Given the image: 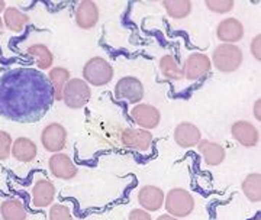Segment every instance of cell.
Listing matches in <instances>:
<instances>
[{
	"label": "cell",
	"mask_w": 261,
	"mask_h": 220,
	"mask_svg": "<svg viewBox=\"0 0 261 220\" xmlns=\"http://www.w3.org/2000/svg\"><path fill=\"white\" fill-rule=\"evenodd\" d=\"M54 101L48 78L39 70L13 68L0 77V116L18 123L44 118Z\"/></svg>",
	"instance_id": "6da1fadb"
},
{
	"label": "cell",
	"mask_w": 261,
	"mask_h": 220,
	"mask_svg": "<svg viewBox=\"0 0 261 220\" xmlns=\"http://www.w3.org/2000/svg\"><path fill=\"white\" fill-rule=\"evenodd\" d=\"M244 61L243 49L235 44H221L214 49L211 63L221 73H235Z\"/></svg>",
	"instance_id": "7a4b0ae2"
},
{
	"label": "cell",
	"mask_w": 261,
	"mask_h": 220,
	"mask_svg": "<svg viewBox=\"0 0 261 220\" xmlns=\"http://www.w3.org/2000/svg\"><path fill=\"white\" fill-rule=\"evenodd\" d=\"M195 197L185 188H171L164 197L166 210L177 219L190 216L195 210Z\"/></svg>",
	"instance_id": "3957f363"
},
{
	"label": "cell",
	"mask_w": 261,
	"mask_h": 220,
	"mask_svg": "<svg viewBox=\"0 0 261 220\" xmlns=\"http://www.w3.org/2000/svg\"><path fill=\"white\" fill-rule=\"evenodd\" d=\"M113 67L102 57L90 58L83 67L84 81L94 87L106 86L113 80Z\"/></svg>",
	"instance_id": "277c9868"
},
{
	"label": "cell",
	"mask_w": 261,
	"mask_h": 220,
	"mask_svg": "<svg viewBox=\"0 0 261 220\" xmlns=\"http://www.w3.org/2000/svg\"><path fill=\"white\" fill-rule=\"evenodd\" d=\"M92 97L90 86L82 78H70L63 92V101L70 109H82Z\"/></svg>",
	"instance_id": "5b68a950"
},
{
	"label": "cell",
	"mask_w": 261,
	"mask_h": 220,
	"mask_svg": "<svg viewBox=\"0 0 261 220\" xmlns=\"http://www.w3.org/2000/svg\"><path fill=\"white\" fill-rule=\"evenodd\" d=\"M115 97L118 100H126L130 104H138L144 99V86L137 77H122L115 86Z\"/></svg>",
	"instance_id": "8992f818"
},
{
	"label": "cell",
	"mask_w": 261,
	"mask_h": 220,
	"mask_svg": "<svg viewBox=\"0 0 261 220\" xmlns=\"http://www.w3.org/2000/svg\"><path fill=\"white\" fill-rule=\"evenodd\" d=\"M67 129L61 123H49L41 132V144L45 151L58 154L67 145Z\"/></svg>",
	"instance_id": "52a82bcc"
},
{
	"label": "cell",
	"mask_w": 261,
	"mask_h": 220,
	"mask_svg": "<svg viewBox=\"0 0 261 220\" xmlns=\"http://www.w3.org/2000/svg\"><path fill=\"white\" fill-rule=\"evenodd\" d=\"M130 119L140 126V129L149 130V129H155L159 126L161 122V113L152 104L138 103L130 110Z\"/></svg>",
	"instance_id": "ba28073f"
},
{
	"label": "cell",
	"mask_w": 261,
	"mask_h": 220,
	"mask_svg": "<svg viewBox=\"0 0 261 220\" xmlns=\"http://www.w3.org/2000/svg\"><path fill=\"white\" fill-rule=\"evenodd\" d=\"M122 145L125 148H129L134 151H140V152H147L151 149L152 145V133L145 129H135L126 128L121 132Z\"/></svg>",
	"instance_id": "9c48e42d"
},
{
	"label": "cell",
	"mask_w": 261,
	"mask_h": 220,
	"mask_svg": "<svg viewBox=\"0 0 261 220\" xmlns=\"http://www.w3.org/2000/svg\"><path fill=\"white\" fill-rule=\"evenodd\" d=\"M211 68H212L211 58L202 52H195L186 58L185 65H183V74H185V78L189 81H197L203 78L206 74L211 71Z\"/></svg>",
	"instance_id": "30bf717a"
},
{
	"label": "cell",
	"mask_w": 261,
	"mask_h": 220,
	"mask_svg": "<svg viewBox=\"0 0 261 220\" xmlns=\"http://www.w3.org/2000/svg\"><path fill=\"white\" fill-rule=\"evenodd\" d=\"M100 18V12H99V6L94 3L93 0H83L77 5L75 8V25L89 31L97 25Z\"/></svg>",
	"instance_id": "8fae6325"
},
{
	"label": "cell",
	"mask_w": 261,
	"mask_h": 220,
	"mask_svg": "<svg viewBox=\"0 0 261 220\" xmlns=\"http://www.w3.org/2000/svg\"><path fill=\"white\" fill-rule=\"evenodd\" d=\"M48 168H49L51 174L60 180H73L79 174L77 167L71 161V158L65 154H61V152L53 154V156L48 161Z\"/></svg>",
	"instance_id": "7c38bea8"
},
{
	"label": "cell",
	"mask_w": 261,
	"mask_h": 220,
	"mask_svg": "<svg viewBox=\"0 0 261 220\" xmlns=\"http://www.w3.org/2000/svg\"><path fill=\"white\" fill-rule=\"evenodd\" d=\"M231 135L232 138L245 148H254L260 141V132L258 129L248 120H238L231 126Z\"/></svg>",
	"instance_id": "4fadbf2b"
},
{
	"label": "cell",
	"mask_w": 261,
	"mask_h": 220,
	"mask_svg": "<svg viewBox=\"0 0 261 220\" xmlns=\"http://www.w3.org/2000/svg\"><path fill=\"white\" fill-rule=\"evenodd\" d=\"M244 25L237 18H226L219 22L216 28V38L222 41V44H235L244 38Z\"/></svg>",
	"instance_id": "5bb4252c"
},
{
	"label": "cell",
	"mask_w": 261,
	"mask_h": 220,
	"mask_svg": "<svg viewBox=\"0 0 261 220\" xmlns=\"http://www.w3.org/2000/svg\"><path fill=\"white\" fill-rule=\"evenodd\" d=\"M174 141L180 148H195L202 141L200 129L192 122H181L174 129Z\"/></svg>",
	"instance_id": "9a60e30c"
},
{
	"label": "cell",
	"mask_w": 261,
	"mask_h": 220,
	"mask_svg": "<svg viewBox=\"0 0 261 220\" xmlns=\"http://www.w3.org/2000/svg\"><path fill=\"white\" fill-rule=\"evenodd\" d=\"M166 193L157 185H145L138 191V203L147 211H157L164 206Z\"/></svg>",
	"instance_id": "2e32d148"
},
{
	"label": "cell",
	"mask_w": 261,
	"mask_h": 220,
	"mask_svg": "<svg viewBox=\"0 0 261 220\" xmlns=\"http://www.w3.org/2000/svg\"><path fill=\"white\" fill-rule=\"evenodd\" d=\"M56 199V185L47 178H39L32 188V204L38 209L51 206Z\"/></svg>",
	"instance_id": "e0dca14e"
},
{
	"label": "cell",
	"mask_w": 261,
	"mask_h": 220,
	"mask_svg": "<svg viewBox=\"0 0 261 220\" xmlns=\"http://www.w3.org/2000/svg\"><path fill=\"white\" fill-rule=\"evenodd\" d=\"M197 151L203 158L205 164L211 165V167L221 165L225 161V156H226V151L221 144L207 141V139H202L197 144Z\"/></svg>",
	"instance_id": "ac0fdd59"
},
{
	"label": "cell",
	"mask_w": 261,
	"mask_h": 220,
	"mask_svg": "<svg viewBox=\"0 0 261 220\" xmlns=\"http://www.w3.org/2000/svg\"><path fill=\"white\" fill-rule=\"evenodd\" d=\"M10 155H13V158L18 159L19 162H32L38 155L37 144L29 138H18L12 144Z\"/></svg>",
	"instance_id": "d6986e66"
},
{
	"label": "cell",
	"mask_w": 261,
	"mask_h": 220,
	"mask_svg": "<svg viewBox=\"0 0 261 220\" xmlns=\"http://www.w3.org/2000/svg\"><path fill=\"white\" fill-rule=\"evenodd\" d=\"M70 80V71L64 67H53L48 73V81L53 89V96L56 101H63V92L65 84Z\"/></svg>",
	"instance_id": "ffe728a7"
},
{
	"label": "cell",
	"mask_w": 261,
	"mask_h": 220,
	"mask_svg": "<svg viewBox=\"0 0 261 220\" xmlns=\"http://www.w3.org/2000/svg\"><path fill=\"white\" fill-rule=\"evenodd\" d=\"M2 19H3V26H6L9 31L16 32V34L22 32L29 23L28 15L25 12L19 10L18 8H13V6L5 9Z\"/></svg>",
	"instance_id": "44dd1931"
},
{
	"label": "cell",
	"mask_w": 261,
	"mask_h": 220,
	"mask_svg": "<svg viewBox=\"0 0 261 220\" xmlns=\"http://www.w3.org/2000/svg\"><path fill=\"white\" fill-rule=\"evenodd\" d=\"M160 71H161L164 78L171 80V81H180L185 78L183 67L180 65L177 58L171 54L164 55L160 60Z\"/></svg>",
	"instance_id": "7402d4cb"
},
{
	"label": "cell",
	"mask_w": 261,
	"mask_h": 220,
	"mask_svg": "<svg viewBox=\"0 0 261 220\" xmlns=\"http://www.w3.org/2000/svg\"><path fill=\"white\" fill-rule=\"evenodd\" d=\"M29 57H32L37 63L38 70H49L54 64V54L44 44H34L27 49Z\"/></svg>",
	"instance_id": "603a6c76"
},
{
	"label": "cell",
	"mask_w": 261,
	"mask_h": 220,
	"mask_svg": "<svg viewBox=\"0 0 261 220\" xmlns=\"http://www.w3.org/2000/svg\"><path fill=\"white\" fill-rule=\"evenodd\" d=\"M0 214L3 220H27L28 211L23 203L18 199H8L0 206Z\"/></svg>",
	"instance_id": "cb8c5ba5"
},
{
	"label": "cell",
	"mask_w": 261,
	"mask_h": 220,
	"mask_svg": "<svg viewBox=\"0 0 261 220\" xmlns=\"http://www.w3.org/2000/svg\"><path fill=\"white\" fill-rule=\"evenodd\" d=\"M244 196L252 203H258L261 200V175L260 173L248 174L241 183Z\"/></svg>",
	"instance_id": "d4e9b609"
},
{
	"label": "cell",
	"mask_w": 261,
	"mask_h": 220,
	"mask_svg": "<svg viewBox=\"0 0 261 220\" xmlns=\"http://www.w3.org/2000/svg\"><path fill=\"white\" fill-rule=\"evenodd\" d=\"M163 8L167 15L173 19H185L192 12V2L190 0H164Z\"/></svg>",
	"instance_id": "484cf974"
},
{
	"label": "cell",
	"mask_w": 261,
	"mask_h": 220,
	"mask_svg": "<svg viewBox=\"0 0 261 220\" xmlns=\"http://www.w3.org/2000/svg\"><path fill=\"white\" fill-rule=\"evenodd\" d=\"M233 0H205V6L214 13H228L233 8Z\"/></svg>",
	"instance_id": "4316f807"
},
{
	"label": "cell",
	"mask_w": 261,
	"mask_h": 220,
	"mask_svg": "<svg viewBox=\"0 0 261 220\" xmlns=\"http://www.w3.org/2000/svg\"><path fill=\"white\" fill-rule=\"evenodd\" d=\"M49 220H74L65 204H53L49 209Z\"/></svg>",
	"instance_id": "83f0119b"
},
{
	"label": "cell",
	"mask_w": 261,
	"mask_h": 220,
	"mask_svg": "<svg viewBox=\"0 0 261 220\" xmlns=\"http://www.w3.org/2000/svg\"><path fill=\"white\" fill-rule=\"evenodd\" d=\"M12 144H13V139L9 133L5 130H0V161H5L9 158L12 152Z\"/></svg>",
	"instance_id": "f1b7e54d"
},
{
	"label": "cell",
	"mask_w": 261,
	"mask_h": 220,
	"mask_svg": "<svg viewBox=\"0 0 261 220\" xmlns=\"http://www.w3.org/2000/svg\"><path fill=\"white\" fill-rule=\"evenodd\" d=\"M250 51H251L252 57L260 61L261 60V37L260 35H255L254 39L251 41V45H250Z\"/></svg>",
	"instance_id": "f546056e"
},
{
	"label": "cell",
	"mask_w": 261,
	"mask_h": 220,
	"mask_svg": "<svg viewBox=\"0 0 261 220\" xmlns=\"http://www.w3.org/2000/svg\"><path fill=\"white\" fill-rule=\"evenodd\" d=\"M128 220H152L149 211L144 210V209H134L130 210Z\"/></svg>",
	"instance_id": "4dcf8cb0"
},
{
	"label": "cell",
	"mask_w": 261,
	"mask_h": 220,
	"mask_svg": "<svg viewBox=\"0 0 261 220\" xmlns=\"http://www.w3.org/2000/svg\"><path fill=\"white\" fill-rule=\"evenodd\" d=\"M260 107H261V100L258 99V100H255V103H254V118H255L257 120L261 119Z\"/></svg>",
	"instance_id": "1f68e13d"
},
{
	"label": "cell",
	"mask_w": 261,
	"mask_h": 220,
	"mask_svg": "<svg viewBox=\"0 0 261 220\" xmlns=\"http://www.w3.org/2000/svg\"><path fill=\"white\" fill-rule=\"evenodd\" d=\"M155 220H180L177 219V217H174V216H171V214H161V216H159Z\"/></svg>",
	"instance_id": "d6a6232c"
},
{
	"label": "cell",
	"mask_w": 261,
	"mask_h": 220,
	"mask_svg": "<svg viewBox=\"0 0 261 220\" xmlns=\"http://www.w3.org/2000/svg\"><path fill=\"white\" fill-rule=\"evenodd\" d=\"M5 9H6V3H5L3 0H0V13L5 12Z\"/></svg>",
	"instance_id": "836d02e7"
},
{
	"label": "cell",
	"mask_w": 261,
	"mask_h": 220,
	"mask_svg": "<svg viewBox=\"0 0 261 220\" xmlns=\"http://www.w3.org/2000/svg\"><path fill=\"white\" fill-rule=\"evenodd\" d=\"M2 28H3V19L0 18V29H2Z\"/></svg>",
	"instance_id": "e575fe53"
}]
</instances>
